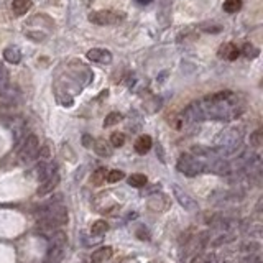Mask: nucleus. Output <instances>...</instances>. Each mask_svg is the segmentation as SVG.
<instances>
[{
	"label": "nucleus",
	"instance_id": "obj_1",
	"mask_svg": "<svg viewBox=\"0 0 263 263\" xmlns=\"http://www.w3.org/2000/svg\"><path fill=\"white\" fill-rule=\"evenodd\" d=\"M243 110L242 102L235 94L224 91L212 94L204 101L192 102L184 110V120L201 122V120H234Z\"/></svg>",
	"mask_w": 263,
	"mask_h": 263
},
{
	"label": "nucleus",
	"instance_id": "obj_2",
	"mask_svg": "<svg viewBox=\"0 0 263 263\" xmlns=\"http://www.w3.org/2000/svg\"><path fill=\"white\" fill-rule=\"evenodd\" d=\"M243 134L240 128H225L216 139V153L221 158L234 156L242 148Z\"/></svg>",
	"mask_w": 263,
	"mask_h": 263
},
{
	"label": "nucleus",
	"instance_id": "obj_3",
	"mask_svg": "<svg viewBox=\"0 0 263 263\" xmlns=\"http://www.w3.org/2000/svg\"><path fill=\"white\" fill-rule=\"evenodd\" d=\"M40 222L41 225H45L48 229L59 227V225H64L68 222V209L64 208V204L61 203V198L54 201H49L45 204L40 211Z\"/></svg>",
	"mask_w": 263,
	"mask_h": 263
},
{
	"label": "nucleus",
	"instance_id": "obj_4",
	"mask_svg": "<svg viewBox=\"0 0 263 263\" xmlns=\"http://www.w3.org/2000/svg\"><path fill=\"white\" fill-rule=\"evenodd\" d=\"M66 234L58 230L49 237V247L46 253V263H59L66 253Z\"/></svg>",
	"mask_w": 263,
	"mask_h": 263
},
{
	"label": "nucleus",
	"instance_id": "obj_5",
	"mask_svg": "<svg viewBox=\"0 0 263 263\" xmlns=\"http://www.w3.org/2000/svg\"><path fill=\"white\" fill-rule=\"evenodd\" d=\"M178 171L186 174V176H198L204 171V163L198 158V156H192V155H181L179 160H178Z\"/></svg>",
	"mask_w": 263,
	"mask_h": 263
},
{
	"label": "nucleus",
	"instance_id": "obj_6",
	"mask_svg": "<svg viewBox=\"0 0 263 263\" xmlns=\"http://www.w3.org/2000/svg\"><path fill=\"white\" fill-rule=\"evenodd\" d=\"M40 152V142L36 139V135H28L27 139L23 140V145L18 152L22 163H30L31 160H35L38 156Z\"/></svg>",
	"mask_w": 263,
	"mask_h": 263
},
{
	"label": "nucleus",
	"instance_id": "obj_7",
	"mask_svg": "<svg viewBox=\"0 0 263 263\" xmlns=\"http://www.w3.org/2000/svg\"><path fill=\"white\" fill-rule=\"evenodd\" d=\"M123 18V14H118V12L114 10H97L89 14V22L94 25H115L120 23V20Z\"/></svg>",
	"mask_w": 263,
	"mask_h": 263
},
{
	"label": "nucleus",
	"instance_id": "obj_8",
	"mask_svg": "<svg viewBox=\"0 0 263 263\" xmlns=\"http://www.w3.org/2000/svg\"><path fill=\"white\" fill-rule=\"evenodd\" d=\"M173 192H174V198H176V201L181 206H183L184 211H187V212H198L199 211V204L194 201V199L184 189H181L178 184L173 186Z\"/></svg>",
	"mask_w": 263,
	"mask_h": 263
},
{
	"label": "nucleus",
	"instance_id": "obj_9",
	"mask_svg": "<svg viewBox=\"0 0 263 263\" xmlns=\"http://www.w3.org/2000/svg\"><path fill=\"white\" fill-rule=\"evenodd\" d=\"M87 59L92 62H99V64H110L112 62V53L102 48H92L86 53Z\"/></svg>",
	"mask_w": 263,
	"mask_h": 263
},
{
	"label": "nucleus",
	"instance_id": "obj_10",
	"mask_svg": "<svg viewBox=\"0 0 263 263\" xmlns=\"http://www.w3.org/2000/svg\"><path fill=\"white\" fill-rule=\"evenodd\" d=\"M59 184V174L54 173L53 176H49L48 179L41 181L40 187H38V196H45V194H49L56 186Z\"/></svg>",
	"mask_w": 263,
	"mask_h": 263
},
{
	"label": "nucleus",
	"instance_id": "obj_11",
	"mask_svg": "<svg viewBox=\"0 0 263 263\" xmlns=\"http://www.w3.org/2000/svg\"><path fill=\"white\" fill-rule=\"evenodd\" d=\"M239 48H237L234 43H225V45L221 46V49H219V56L227 61H235L237 58H239Z\"/></svg>",
	"mask_w": 263,
	"mask_h": 263
},
{
	"label": "nucleus",
	"instance_id": "obj_12",
	"mask_svg": "<svg viewBox=\"0 0 263 263\" xmlns=\"http://www.w3.org/2000/svg\"><path fill=\"white\" fill-rule=\"evenodd\" d=\"M112 253H114L112 247H101V248L94 250L91 255V263H105L107 260H110Z\"/></svg>",
	"mask_w": 263,
	"mask_h": 263
},
{
	"label": "nucleus",
	"instance_id": "obj_13",
	"mask_svg": "<svg viewBox=\"0 0 263 263\" xmlns=\"http://www.w3.org/2000/svg\"><path fill=\"white\" fill-rule=\"evenodd\" d=\"M152 145H153L152 137H150V135H142L135 142V152L139 155H145V153L150 152V150H152Z\"/></svg>",
	"mask_w": 263,
	"mask_h": 263
},
{
	"label": "nucleus",
	"instance_id": "obj_14",
	"mask_svg": "<svg viewBox=\"0 0 263 263\" xmlns=\"http://www.w3.org/2000/svg\"><path fill=\"white\" fill-rule=\"evenodd\" d=\"M4 59L9 61L10 64H18L22 61V53L17 46H9L4 49Z\"/></svg>",
	"mask_w": 263,
	"mask_h": 263
},
{
	"label": "nucleus",
	"instance_id": "obj_15",
	"mask_svg": "<svg viewBox=\"0 0 263 263\" xmlns=\"http://www.w3.org/2000/svg\"><path fill=\"white\" fill-rule=\"evenodd\" d=\"M54 173H58V171H56V165H54V163H41L40 168H38V179H40V183H41V181L48 179L49 176H53Z\"/></svg>",
	"mask_w": 263,
	"mask_h": 263
},
{
	"label": "nucleus",
	"instance_id": "obj_16",
	"mask_svg": "<svg viewBox=\"0 0 263 263\" xmlns=\"http://www.w3.org/2000/svg\"><path fill=\"white\" fill-rule=\"evenodd\" d=\"M31 0H14L12 2V10L15 15H25L31 9Z\"/></svg>",
	"mask_w": 263,
	"mask_h": 263
},
{
	"label": "nucleus",
	"instance_id": "obj_17",
	"mask_svg": "<svg viewBox=\"0 0 263 263\" xmlns=\"http://www.w3.org/2000/svg\"><path fill=\"white\" fill-rule=\"evenodd\" d=\"M161 9L158 12V18L163 25H166L170 20V9H171V0H160Z\"/></svg>",
	"mask_w": 263,
	"mask_h": 263
},
{
	"label": "nucleus",
	"instance_id": "obj_18",
	"mask_svg": "<svg viewBox=\"0 0 263 263\" xmlns=\"http://www.w3.org/2000/svg\"><path fill=\"white\" fill-rule=\"evenodd\" d=\"M94 150H96V153L99 156H110L112 155V147L104 140H97L96 143H94Z\"/></svg>",
	"mask_w": 263,
	"mask_h": 263
},
{
	"label": "nucleus",
	"instance_id": "obj_19",
	"mask_svg": "<svg viewBox=\"0 0 263 263\" xmlns=\"http://www.w3.org/2000/svg\"><path fill=\"white\" fill-rule=\"evenodd\" d=\"M147 183H148V178L142 173H135L128 176V184L134 187H143V186H147Z\"/></svg>",
	"mask_w": 263,
	"mask_h": 263
},
{
	"label": "nucleus",
	"instance_id": "obj_20",
	"mask_svg": "<svg viewBox=\"0 0 263 263\" xmlns=\"http://www.w3.org/2000/svg\"><path fill=\"white\" fill-rule=\"evenodd\" d=\"M109 230V224L105 222V221H102V219H99V221H96L92 224V227H91V234L92 235H96V237H99V235H102V234H105Z\"/></svg>",
	"mask_w": 263,
	"mask_h": 263
},
{
	"label": "nucleus",
	"instance_id": "obj_21",
	"mask_svg": "<svg viewBox=\"0 0 263 263\" xmlns=\"http://www.w3.org/2000/svg\"><path fill=\"white\" fill-rule=\"evenodd\" d=\"M105 176H107V170H105V168H99V170H96L92 173L91 183L94 186H101V184L105 183Z\"/></svg>",
	"mask_w": 263,
	"mask_h": 263
},
{
	"label": "nucleus",
	"instance_id": "obj_22",
	"mask_svg": "<svg viewBox=\"0 0 263 263\" xmlns=\"http://www.w3.org/2000/svg\"><path fill=\"white\" fill-rule=\"evenodd\" d=\"M222 9L227 12V14H237L242 9V0H225Z\"/></svg>",
	"mask_w": 263,
	"mask_h": 263
},
{
	"label": "nucleus",
	"instance_id": "obj_23",
	"mask_svg": "<svg viewBox=\"0 0 263 263\" xmlns=\"http://www.w3.org/2000/svg\"><path fill=\"white\" fill-rule=\"evenodd\" d=\"M123 115L118 114V112H110V114L104 118V127H112V125H117L118 122H122Z\"/></svg>",
	"mask_w": 263,
	"mask_h": 263
},
{
	"label": "nucleus",
	"instance_id": "obj_24",
	"mask_svg": "<svg viewBox=\"0 0 263 263\" xmlns=\"http://www.w3.org/2000/svg\"><path fill=\"white\" fill-rule=\"evenodd\" d=\"M125 143V134H122V132H114V134L110 135V145L115 147V148H120L123 147Z\"/></svg>",
	"mask_w": 263,
	"mask_h": 263
},
{
	"label": "nucleus",
	"instance_id": "obj_25",
	"mask_svg": "<svg viewBox=\"0 0 263 263\" xmlns=\"http://www.w3.org/2000/svg\"><path fill=\"white\" fill-rule=\"evenodd\" d=\"M123 178H125V173L123 171H120V170H112V171L107 173V176H105V181H107V183H118V181L123 179Z\"/></svg>",
	"mask_w": 263,
	"mask_h": 263
},
{
	"label": "nucleus",
	"instance_id": "obj_26",
	"mask_svg": "<svg viewBox=\"0 0 263 263\" xmlns=\"http://www.w3.org/2000/svg\"><path fill=\"white\" fill-rule=\"evenodd\" d=\"M250 145L253 148H258L261 145V130H256L250 135Z\"/></svg>",
	"mask_w": 263,
	"mask_h": 263
},
{
	"label": "nucleus",
	"instance_id": "obj_27",
	"mask_svg": "<svg viewBox=\"0 0 263 263\" xmlns=\"http://www.w3.org/2000/svg\"><path fill=\"white\" fill-rule=\"evenodd\" d=\"M201 30L203 31H208V33H219L222 30L221 25H214V23H204L201 25Z\"/></svg>",
	"mask_w": 263,
	"mask_h": 263
},
{
	"label": "nucleus",
	"instance_id": "obj_28",
	"mask_svg": "<svg viewBox=\"0 0 263 263\" xmlns=\"http://www.w3.org/2000/svg\"><path fill=\"white\" fill-rule=\"evenodd\" d=\"M242 53H243V56H247V58H255V56L258 54V51L255 49V46L248 45V43H247V45H243Z\"/></svg>",
	"mask_w": 263,
	"mask_h": 263
},
{
	"label": "nucleus",
	"instance_id": "obj_29",
	"mask_svg": "<svg viewBox=\"0 0 263 263\" xmlns=\"http://www.w3.org/2000/svg\"><path fill=\"white\" fill-rule=\"evenodd\" d=\"M5 86H9V76H7L5 68L0 64V89H4Z\"/></svg>",
	"mask_w": 263,
	"mask_h": 263
},
{
	"label": "nucleus",
	"instance_id": "obj_30",
	"mask_svg": "<svg viewBox=\"0 0 263 263\" xmlns=\"http://www.w3.org/2000/svg\"><path fill=\"white\" fill-rule=\"evenodd\" d=\"M258 248H260V243H256V242H247L242 245L243 252H255V250H258Z\"/></svg>",
	"mask_w": 263,
	"mask_h": 263
},
{
	"label": "nucleus",
	"instance_id": "obj_31",
	"mask_svg": "<svg viewBox=\"0 0 263 263\" xmlns=\"http://www.w3.org/2000/svg\"><path fill=\"white\" fill-rule=\"evenodd\" d=\"M137 237H139V239L140 240H150V234H148V230H145V229H139V230H137Z\"/></svg>",
	"mask_w": 263,
	"mask_h": 263
},
{
	"label": "nucleus",
	"instance_id": "obj_32",
	"mask_svg": "<svg viewBox=\"0 0 263 263\" xmlns=\"http://www.w3.org/2000/svg\"><path fill=\"white\" fill-rule=\"evenodd\" d=\"M199 263H214V255H206L204 258L199 260Z\"/></svg>",
	"mask_w": 263,
	"mask_h": 263
},
{
	"label": "nucleus",
	"instance_id": "obj_33",
	"mask_svg": "<svg viewBox=\"0 0 263 263\" xmlns=\"http://www.w3.org/2000/svg\"><path fill=\"white\" fill-rule=\"evenodd\" d=\"M83 143H84V147H91V145H92L91 137H89V135H84V137H83Z\"/></svg>",
	"mask_w": 263,
	"mask_h": 263
},
{
	"label": "nucleus",
	"instance_id": "obj_34",
	"mask_svg": "<svg viewBox=\"0 0 263 263\" xmlns=\"http://www.w3.org/2000/svg\"><path fill=\"white\" fill-rule=\"evenodd\" d=\"M137 2H139V4H142V5H147V4H150V2H152V0H137Z\"/></svg>",
	"mask_w": 263,
	"mask_h": 263
},
{
	"label": "nucleus",
	"instance_id": "obj_35",
	"mask_svg": "<svg viewBox=\"0 0 263 263\" xmlns=\"http://www.w3.org/2000/svg\"><path fill=\"white\" fill-rule=\"evenodd\" d=\"M252 263H261V260L258 258V256H256V258H253V261Z\"/></svg>",
	"mask_w": 263,
	"mask_h": 263
},
{
	"label": "nucleus",
	"instance_id": "obj_36",
	"mask_svg": "<svg viewBox=\"0 0 263 263\" xmlns=\"http://www.w3.org/2000/svg\"><path fill=\"white\" fill-rule=\"evenodd\" d=\"M222 263H225V261H222Z\"/></svg>",
	"mask_w": 263,
	"mask_h": 263
}]
</instances>
